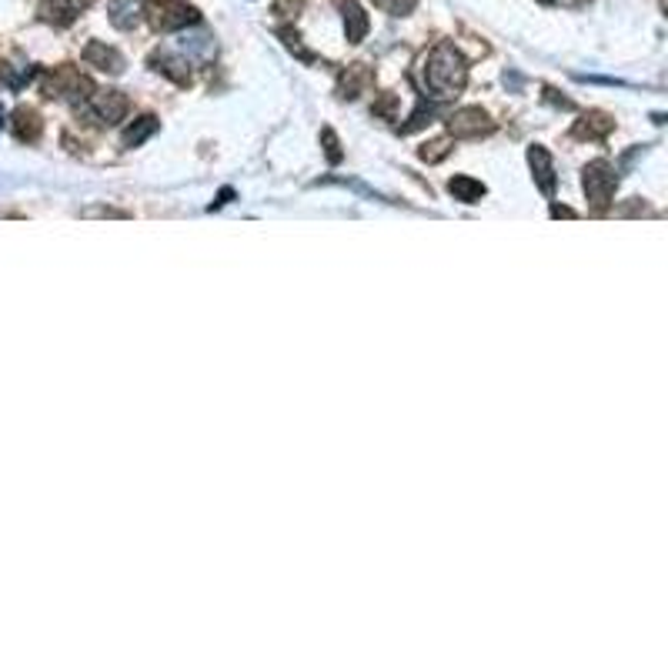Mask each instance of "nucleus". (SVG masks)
<instances>
[{
	"label": "nucleus",
	"instance_id": "obj_1",
	"mask_svg": "<svg viewBox=\"0 0 668 668\" xmlns=\"http://www.w3.org/2000/svg\"><path fill=\"white\" fill-rule=\"evenodd\" d=\"M465 81H468L465 58L451 44H438L428 54V60H424V88H428L431 97H438V101L454 97L458 90L465 88Z\"/></svg>",
	"mask_w": 668,
	"mask_h": 668
},
{
	"label": "nucleus",
	"instance_id": "obj_2",
	"mask_svg": "<svg viewBox=\"0 0 668 668\" xmlns=\"http://www.w3.org/2000/svg\"><path fill=\"white\" fill-rule=\"evenodd\" d=\"M615 184H618V177H615V167H611L609 160H592L585 167V194H588V201L595 204V211L609 207Z\"/></svg>",
	"mask_w": 668,
	"mask_h": 668
},
{
	"label": "nucleus",
	"instance_id": "obj_3",
	"mask_svg": "<svg viewBox=\"0 0 668 668\" xmlns=\"http://www.w3.org/2000/svg\"><path fill=\"white\" fill-rule=\"evenodd\" d=\"M84 114H90L97 124H117L128 114V97L120 90H94L84 101Z\"/></svg>",
	"mask_w": 668,
	"mask_h": 668
},
{
	"label": "nucleus",
	"instance_id": "obj_4",
	"mask_svg": "<svg viewBox=\"0 0 668 668\" xmlns=\"http://www.w3.org/2000/svg\"><path fill=\"white\" fill-rule=\"evenodd\" d=\"M494 124L492 117L485 114L481 107H462V111H454L448 120V131L454 134V137H481V134H488Z\"/></svg>",
	"mask_w": 668,
	"mask_h": 668
},
{
	"label": "nucleus",
	"instance_id": "obj_5",
	"mask_svg": "<svg viewBox=\"0 0 668 668\" xmlns=\"http://www.w3.org/2000/svg\"><path fill=\"white\" fill-rule=\"evenodd\" d=\"M154 11H158V14H154V24H158L160 30H184L190 27V24H198V11L188 7V4H181V0H164Z\"/></svg>",
	"mask_w": 668,
	"mask_h": 668
},
{
	"label": "nucleus",
	"instance_id": "obj_6",
	"mask_svg": "<svg viewBox=\"0 0 668 668\" xmlns=\"http://www.w3.org/2000/svg\"><path fill=\"white\" fill-rule=\"evenodd\" d=\"M84 60H88L90 67H97V71H107V74H120V71H124V58L117 54L114 47L101 44V41H94V44L84 47Z\"/></svg>",
	"mask_w": 668,
	"mask_h": 668
},
{
	"label": "nucleus",
	"instance_id": "obj_7",
	"mask_svg": "<svg viewBox=\"0 0 668 668\" xmlns=\"http://www.w3.org/2000/svg\"><path fill=\"white\" fill-rule=\"evenodd\" d=\"M81 11H84V0H44L41 4V17L50 20V24H58V27L71 24Z\"/></svg>",
	"mask_w": 668,
	"mask_h": 668
},
{
	"label": "nucleus",
	"instance_id": "obj_8",
	"mask_svg": "<svg viewBox=\"0 0 668 668\" xmlns=\"http://www.w3.org/2000/svg\"><path fill=\"white\" fill-rule=\"evenodd\" d=\"M528 164H532V171H535L538 188L545 190V194H555V167H552V158H548V151L535 144L532 151H528Z\"/></svg>",
	"mask_w": 668,
	"mask_h": 668
},
{
	"label": "nucleus",
	"instance_id": "obj_9",
	"mask_svg": "<svg viewBox=\"0 0 668 668\" xmlns=\"http://www.w3.org/2000/svg\"><path fill=\"white\" fill-rule=\"evenodd\" d=\"M345 27H348L351 44H361L368 27H371V20H368V14L358 7V0H345Z\"/></svg>",
	"mask_w": 668,
	"mask_h": 668
},
{
	"label": "nucleus",
	"instance_id": "obj_10",
	"mask_svg": "<svg viewBox=\"0 0 668 668\" xmlns=\"http://www.w3.org/2000/svg\"><path fill=\"white\" fill-rule=\"evenodd\" d=\"M448 190L458 198V201H465V204H475L485 198V184L481 181H475V177H468V175H458V177H451V184Z\"/></svg>",
	"mask_w": 668,
	"mask_h": 668
},
{
	"label": "nucleus",
	"instance_id": "obj_11",
	"mask_svg": "<svg viewBox=\"0 0 668 668\" xmlns=\"http://www.w3.org/2000/svg\"><path fill=\"white\" fill-rule=\"evenodd\" d=\"M181 50L194 54V58H214V37H207V34H184L181 37Z\"/></svg>",
	"mask_w": 668,
	"mask_h": 668
},
{
	"label": "nucleus",
	"instance_id": "obj_12",
	"mask_svg": "<svg viewBox=\"0 0 668 668\" xmlns=\"http://www.w3.org/2000/svg\"><path fill=\"white\" fill-rule=\"evenodd\" d=\"M14 131L20 141H34V137L41 134V120H37V114H34L30 107H20L14 114Z\"/></svg>",
	"mask_w": 668,
	"mask_h": 668
},
{
	"label": "nucleus",
	"instance_id": "obj_13",
	"mask_svg": "<svg viewBox=\"0 0 668 668\" xmlns=\"http://www.w3.org/2000/svg\"><path fill=\"white\" fill-rule=\"evenodd\" d=\"M107 11H111V20H114L117 27L128 30L137 24V4H134V0H111Z\"/></svg>",
	"mask_w": 668,
	"mask_h": 668
},
{
	"label": "nucleus",
	"instance_id": "obj_14",
	"mask_svg": "<svg viewBox=\"0 0 668 668\" xmlns=\"http://www.w3.org/2000/svg\"><path fill=\"white\" fill-rule=\"evenodd\" d=\"M158 131V120L154 117H141L137 124H131L128 131H124V147H137V144H144L151 134Z\"/></svg>",
	"mask_w": 668,
	"mask_h": 668
},
{
	"label": "nucleus",
	"instance_id": "obj_15",
	"mask_svg": "<svg viewBox=\"0 0 668 668\" xmlns=\"http://www.w3.org/2000/svg\"><path fill=\"white\" fill-rule=\"evenodd\" d=\"M611 131V120L605 114H592V117H581V124L575 128L579 137H605Z\"/></svg>",
	"mask_w": 668,
	"mask_h": 668
},
{
	"label": "nucleus",
	"instance_id": "obj_16",
	"mask_svg": "<svg viewBox=\"0 0 668 668\" xmlns=\"http://www.w3.org/2000/svg\"><path fill=\"white\" fill-rule=\"evenodd\" d=\"M375 4H378L381 11H388V14H394V17H401V14H411L418 0H375Z\"/></svg>",
	"mask_w": 668,
	"mask_h": 668
},
{
	"label": "nucleus",
	"instance_id": "obj_17",
	"mask_svg": "<svg viewBox=\"0 0 668 668\" xmlns=\"http://www.w3.org/2000/svg\"><path fill=\"white\" fill-rule=\"evenodd\" d=\"M445 154H448V141H435L431 147H424V151H422L424 160H441Z\"/></svg>",
	"mask_w": 668,
	"mask_h": 668
},
{
	"label": "nucleus",
	"instance_id": "obj_18",
	"mask_svg": "<svg viewBox=\"0 0 668 668\" xmlns=\"http://www.w3.org/2000/svg\"><path fill=\"white\" fill-rule=\"evenodd\" d=\"M321 137H324V144H328V158H331V160H341V147H338V137H334L331 131H324Z\"/></svg>",
	"mask_w": 668,
	"mask_h": 668
},
{
	"label": "nucleus",
	"instance_id": "obj_19",
	"mask_svg": "<svg viewBox=\"0 0 668 668\" xmlns=\"http://www.w3.org/2000/svg\"><path fill=\"white\" fill-rule=\"evenodd\" d=\"M552 214L555 218H575V211H568V207H555Z\"/></svg>",
	"mask_w": 668,
	"mask_h": 668
},
{
	"label": "nucleus",
	"instance_id": "obj_20",
	"mask_svg": "<svg viewBox=\"0 0 668 668\" xmlns=\"http://www.w3.org/2000/svg\"><path fill=\"white\" fill-rule=\"evenodd\" d=\"M0 124H4V111H0Z\"/></svg>",
	"mask_w": 668,
	"mask_h": 668
}]
</instances>
